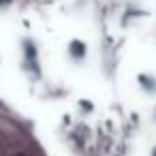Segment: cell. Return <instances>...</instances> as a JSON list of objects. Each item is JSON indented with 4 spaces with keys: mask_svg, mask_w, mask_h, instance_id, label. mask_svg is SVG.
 <instances>
[{
    "mask_svg": "<svg viewBox=\"0 0 156 156\" xmlns=\"http://www.w3.org/2000/svg\"><path fill=\"white\" fill-rule=\"evenodd\" d=\"M66 56L73 64H83L88 60V43L81 39H71L66 45Z\"/></svg>",
    "mask_w": 156,
    "mask_h": 156,
    "instance_id": "6da1fadb",
    "label": "cell"
},
{
    "mask_svg": "<svg viewBox=\"0 0 156 156\" xmlns=\"http://www.w3.org/2000/svg\"><path fill=\"white\" fill-rule=\"evenodd\" d=\"M137 83H139L143 94H147V96L156 94V75L154 73H139L137 75Z\"/></svg>",
    "mask_w": 156,
    "mask_h": 156,
    "instance_id": "7a4b0ae2",
    "label": "cell"
},
{
    "mask_svg": "<svg viewBox=\"0 0 156 156\" xmlns=\"http://www.w3.org/2000/svg\"><path fill=\"white\" fill-rule=\"evenodd\" d=\"M13 5V0H0V11H5V9H9Z\"/></svg>",
    "mask_w": 156,
    "mask_h": 156,
    "instance_id": "3957f363",
    "label": "cell"
}]
</instances>
